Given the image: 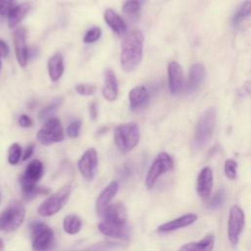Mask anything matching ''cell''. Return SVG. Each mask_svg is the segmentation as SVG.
Instances as JSON below:
<instances>
[{
  "instance_id": "1",
  "label": "cell",
  "mask_w": 251,
  "mask_h": 251,
  "mask_svg": "<svg viewBox=\"0 0 251 251\" xmlns=\"http://www.w3.org/2000/svg\"><path fill=\"white\" fill-rule=\"evenodd\" d=\"M102 221L98 225L100 232L107 236L124 238L128 237L126 225V211L122 203L109 205L102 213Z\"/></svg>"
},
{
  "instance_id": "2",
  "label": "cell",
  "mask_w": 251,
  "mask_h": 251,
  "mask_svg": "<svg viewBox=\"0 0 251 251\" xmlns=\"http://www.w3.org/2000/svg\"><path fill=\"white\" fill-rule=\"evenodd\" d=\"M143 34L138 29L130 30L124 35L121 46V65L124 71H134L141 62Z\"/></svg>"
},
{
  "instance_id": "3",
  "label": "cell",
  "mask_w": 251,
  "mask_h": 251,
  "mask_svg": "<svg viewBox=\"0 0 251 251\" xmlns=\"http://www.w3.org/2000/svg\"><path fill=\"white\" fill-rule=\"evenodd\" d=\"M43 164L35 159L27 165L25 173L20 176V184L25 200H30L39 194L48 193V189L36 186L43 176Z\"/></svg>"
},
{
  "instance_id": "4",
  "label": "cell",
  "mask_w": 251,
  "mask_h": 251,
  "mask_svg": "<svg viewBox=\"0 0 251 251\" xmlns=\"http://www.w3.org/2000/svg\"><path fill=\"white\" fill-rule=\"evenodd\" d=\"M217 125V110L215 107H209L203 114L199 117L195 134H194V145L197 148H202L205 146L215 131Z\"/></svg>"
},
{
  "instance_id": "5",
  "label": "cell",
  "mask_w": 251,
  "mask_h": 251,
  "mask_svg": "<svg viewBox=\"0 0 251 251\" xmlns=\"http://www.w3.org/2000/svg\"><path fill=\"white\" fill-rule=\"evenodd\" d=\"M139 127L135 123H126L118 126L114 130V139L117 147L123 153L132 150L139 141Z\"/></svg>"
},
{
  "instance_id": "6",
  "label": "cell",
  "mask_w": 251,
  "mask_h": 251,
  "mask_svg": "<svg viewBox=\"0 0 251 251\" xmlns=\"http://www.w3.org/2000/svg\"><path fill=\"white\" fill-rule=\"evenodd\" d=\"M25 210L24 205L18 201H11L0 213V230L12 231L17 229L24 222Z\"/></svg>"
},
{
  "instance_id": "7",
  "label": "cell",
  "mask_w": 251,
  "mask_h": 251,
  "mask_svg": "<svg viewBox=\"0 0 251 251\" xmlns=\"http://www.w3.org/2000/svg\"><path fill=\"white\" fill-rule=\"evenodd\" d=\"M33 251H49L54 244L53 230L44 223L34 221L29 226Z\"/></svg>"
},
{
  "instance_id": "8",
  "label": "cell",
  "mask_w": 251,
  "mask_h": 251,
  "mask_svg": "<svg viewBox=\"0 0 251 251\" xmlns=\"http://www.w3.org/2000/svg\"><path fill=\"white\" fill-rule=\"evenodd\" d=\"M173 168H174V161L172 157L166 152L159 153L155 158V160L153 161L147 173L146 179H145L146 187L148 189L153 188L157 179L165 173L171 171Z\"/></svg>"
},
{
  "instance_id": "9",
  "label": "cell",
  "mask_w": 251,
  "mask_h": 251,
  "mask_svg": "<svg viewBox=\"0 0 251 251\" xmlns=\"http://www.w3.org/2000/svg\"><path fill=\"white\" fill-rule=\"evenodd\" d=\"M71 187H62L57 192L50 195L38 208V213L43 217H50L59 212L70 197Z\"/></svg>"
},
{
  "instance_id": "10",
  "label": "cell",
  "mask_w": 251,
  "mask_h": 251,
  "mask_svg": "<svg viewBox=\"0 0 251 251\" xmlns=\"http://www.w3.org/2000/svg\"><path fill=\"white\" fill-rule=\"evenodd\" d=\"M37 139L43 145L61 142L64 139V130L60 120L57 118L48 120L37 132Z\"/></svg>"
},
{
  "instance_id": "11",
  "label": "cell",
  "mask_w": 251,
  "mask_h": 251,
  "mask_svg": "<svg viewBox=\"0 0 251 251\" xmlns=\"http://www.w3.org/2000/svg\"><path fill=\"white\" fill-rule=\"evenodd\" d=\"M244 223L245 216L243 211L236 205L231 206L227 222V235L232 245H235L238 242L239 235L244 227Z\"/></svg>"
},
{
  "instance_id": "12",
  "label": "cell",
  "mask_w": 251,
  "mask_h": 251,
  "mask_svg": "<svg viewBox=\"0 0 251 251\" xmlns=\"http://www.w3.org/2000/svg\"><path fill=\"white\" fill-rule=\"evenodd\" d=\"M78 170L86 180H92L96 175L98 166L97 152L94 148L87 149L78 161Z\"/></svg>"
},
{
  "instance_id": "13",
  "label": "cell",
  "mask_w": 251,
  "mask_h": 251,
  "mask_svg": "<svg viewBox=\"0 0 251 251\" xmlns=\"http://www.w3.org/2000/svg\"><path fill=\"white\" fill-rule=\"evenodd\" d=\"M168 80L170 92L173 95L179 94L184 88V77L179 64L176 61L168 65Z\"/></svg>"
},
{
  "instance_id": "14",
  "label": "cell",
  "mask_w": 251,
  "mask_h": 251,
  "mask_svg": "<svg viewBox=\"0 0 251 251\" xmlns=\"http://www.w3.org/2000/svg\"><path fill=\"white\" fill-rule=\"evenodd\" d=\"M26 30L25 27H18L13 33V40L15 46V52L18 63L21 67L25 68L28 60V49L25 42Z\"/></svg>"
},
{
  "instance_id": "15",
  "label": "cell",
  "mask_w": 251,
  "mask_h": 251,
  "mask_svg": "<svg viewBox=\"0 0 251 251\" xmlns=\"http://www.w3.org/2000/svg\"><path fill=\"white\" fill-rule=\"evenodd\" d=\"M213 187V173L209 167H205L198 175L196 189L202 199H208Z\"/></svg>"
},
{
  "instance_id": "16",
  "label": "cell",
  "mask_w": 251,
  "mask_h": 251,
  "mask_svg": "<svg viewBox=\"0 0 251 251\" xmlns=\"http://www.w3.org/2000/svg\"><path fill=\"white\" fill-rule=\"evenodd\" d=\"M130 109L133 111L143 109L149 102L148 90L143 85L133 87L128 93Z\"/></svg>"
},
{
  "instance_id": "17",
  "label": "cell",
  "mask_w": 251,
  "mask_h": 251,
  "mask_svg": "<svg viewBox=\"0 0 251 251\" xmlns=\"http://www.w3.org/2000/svg\"><path fill=\"white\" fill-rule=\"evenodd\" d=\"M119 185L117 181L110 182L98 195L96 199V212L98 215H102L104 210L109 206V203L118 192Z\"/></svg>"
},
{
  "instance_id": "18",
  "label": "cell",
  "mask_w": 251,
  "mask_h": 251,
  "mask_svg": "<svg viewBox=\"0 0 251 251\" xmlns=\"http://www.w3.org/2000/svg\"><path fill=\"white\" fill-rule=\"evenodd\" d=\"M102 94L108 101H114L118 96V82L115 73L111 69L105 71Z\"/></svg>"
},
{
  "instance_id": "19",
  "label": "cell",
  "mask_w": 251,
  "mask_h": 251,
  "mask_svg": "<svg viewBox=\"0 0 251 251\" xmlns=\"http://www.w3.org/2000/svg\"><path fill=\"white\" fill-rule=\"evenodd\" d=\"M197 220V216L195 214H186L183 215L181 217H178L175 220H172L168 223H165L163 225H161L158 227V231L159 232H168V231H173L187 226H190L191 224H193L195 221Z\"/></svg>"
},
{
  "instance_id": "20",
  "label": "cell",
  "mask_w": 251,
  "mask_h": 251,
  "mask_svg": "<svg viewBox=\"0 0 251 251\" xmlns=\"http://www.w3.org/2000/svg\"><path fill=\"white\" fill-rule=\"evenodd\" d=\"M104 19L107 25L118 35L124 36L126 33V25L122 17L112 9H106L104 13Z\"/></svg>"
},
{
  "instance_id": "21",
  "label": "cell",
  "mask_w": 251,
  "mask_h": 251,
  "mask_svg": "<svg viewBox=\"0 0 251 251\" xmlns=\"http://www.w3.org/2000/svg\"><path fill=\"white\" fill-rule=\"evenodd\" d=\"M204 75H205L204 66L202 64L193 65L189 71V78L186 84V91L187 92L196 91L202 84Z\"/></svg>"
},
{
  "instance_id": "22",
  "label": "cell",
  "mask_w": 251,
  "mask_h": 251,
  "mask_svg": "<svg viewBox=\"0 0 251 251\" xmlns=\"http://www.w3.org/2000/svg\"><path fill=\"white\" fill-rule=\"evenodd\" d=\"M215 244V237L212 233L207 234L199 241L189 242L182 245L179 251H212Z\"/></svg>"
},
{
  "instance_id": "23",
  "label": "cell",
  "mask_w": 251,
  "mask_h": 251,
  "mask_svg": "<svg viewBox=\"0 0 251 251\" xmlns=\"http://www.w3.org/2000/svg\"><path fill=\"white\" fill-rule=\"evenodd\" d=\"M48 73L52 81H57L64 73V59L60 53H55L48 60Z\"/></svg>"
},
{
  "instance_id": "24",
  "label": "cell",
  "mask_w": 251,
  "mask_h": 251,
  "mask_svg": "<svg viewBox=\"0 0 251 251\" xmlns=\"http://www.w3.org/2000/svg\"><path fill=\"white\" fill-rule=\"evenodd\" d=\"M29 10L28 3H22L15 6L8 15V25L9 27H15L27 14Z\"/></svg>"
},
{
  "instance_id": "25",
  "label": "cell",
  "mask_w": 251,
  "mask_h": 251,
  "mask_svg": "<svg viewBox=\"0 0 251 251\" xmlns=\"http://www.w3.org/2000/svg\"><path fill=\"white\" fill-rule=\"evenodd\" d=\"M63 102H64V99L62 97H57L53 99L46 107L40 110L38 114V119L40 121H48L52 119V116L57 112V110L60 108Z\"/></svg>"
},
{
  "instance_id": "26",
  "label": "cell",
  "mask_w": 251,
  "mask_h": 251,
  "mask_svg": "<svg viewBox=\"0 0 251 251\" xmlns=\"http://www.w3.org/2000/svg\"><path fill=\"white\" fill-rule=\"evenodd\" d=\"M144 0H126L123 6L124 14L131 20H135L138 17L141 5Z\"/></svg>"
},
{
  "instance_id": "27",
  "label": "cell",
  "mask_w": 251,
  "mask_h": 251,
  "mask_svg": "<svg viewBox=\"0 0 251 251\" xmlns=\"http://www.w3.org/2000/svg\"><path fill=\"white\" fill-rule=\"evenodd\" d=\"M63 227L65 232L69 234H75L80 230L81 221L75 215H69L64 219Z\"/></svg>"
},
{
  "instance_id": "28",
  "label": "cell",
  "mask_w": 251,
  "mask_h": 251,
  "mask_svg": "<svg viewBox=\"0 0 251 251\" xmlns=\"http://www.w3.org/2000/svg\"><path fill=\"white\" fill-rule=\"evenodd\" d=\"M250 14H251V0H247L243 2L236 10V13L232 18V24L234 25H238L241 23V21L247 16H249Z\"/></svg>"
},
{
  "instance_id": "29",
  "label": "cell",
  "mask_w": 251,
  "mask_h": 251,
  "mask_svg": "<svg viewBox=\"0 0 251 251\" xmlns=\"http://www.w3.org/2000/svg\"><path fill=\"white\" fill-rule=\"evenodd\" d=\"M22 155L21 146L18 143H13L8 150V162L11 165H16L19 163Z\"/></svg>"
},
{
  "instance_id": "30",
  "label": "cell",
  "mask_w": 251,
  "mask_h": 251,
  "mask_svg": "<svg viewBox=\"0 0 251 251\" xmlns=\"http://www.w3.org/2000/svg\"><path fill=\"white\" fill-rule=\"evenodd\" d=\"M120 247H121V244H119V243L101 242V243H96L83 251H109V250H113V249L120 248Z\"/></svg>"
},
{
  "instance_id": "31",
  "label": "cell",
  "mask_w": 251,
  "mask_h": 251,
  "mask_svg": "<svg viewBox=\"0 0 251 251\" xmlns=\"http://www.w3.org/2000/svg\"><path fill=\"white\" fill-rule=\"evenodd\" d=\"M237 163L232 159H227L225 163V174L229 179H234L236 177Z\"/></svg>"
},
{
  "instance_id": "32",
  "label": "cell",
  "mask_w": 251,
  "mask_h": 251,
  "mask_svg": "<svg viewBox=\"0 0 251 251\" xmlns=\"http://www.w3.org/2000/svg\"><path fill=\"white\" fill-rule=\"evenodd\" d=\"M101 28L100 27H92L90 28L84 35L83 37V41L85 43H92L95 42L96 40H98L101 36Z\"/></svg>"
},
{
  "instance_id": "33",
  "label": "cell",
  "mask_w": 251,
  "mask_h": 251,
  "mask_svg": "<svg viewBox=\"0 0 251 251\" xmlns=\"http://www.w3.org/2000/svg\"><path fill=\"white\" fill-rule=\"evenodd\" d=\"M96 90V86L91 83H79L75 86V91L79 95H92Z\"/></svg>"
},
{
  "instance_id": "34",
  "label": "cell",
  "mask_w": 251,
  "mask_h": 251,
  "mask_svg": "<svg viewBox=\"0 0 251 251\" xmlns=\"http://www.w3.org/2000/svg\"><path fill=\"white\" fill-rule=\"evenodd\" d=\"M223 201H224V191H223V190H218V191L212 196V198H211V200H210L208 206H209V208L215 209V208L221 206L222 203H223Z\"/></svg>"
},
{
  "instance_id": "35",
  "label": "cell",
  "mask_w": 251,
  "mask_h": 251,
  "mask_svg": "<svg viewBox=\"0 0 251 251\" xmlns=\"http://www.w3.org/2000/svg\"><path fill=\"white\" fill-rule=\"evenodd\" d=\"M15 7V0H0V15H9L11 10Z\"/></svg>"
},
{
  "instance_id": "36",
  "label": "cell",
  "mask_w": 251,
  "mask_h": 251,
  "mask_svg": "<svg viewBox=\"0 0 251 251\" xmlns=\"http://www.w3.org/2000/svg\"><path fill=\"white\" fill-rule=\"evenodd\" d=\"M81 126V123L80 121H75L73 122L67 128V133L70 137H76L79 133V129Z\"/></svg>"
},
{
  "instance_id": "37",
  "label": "cell",
  "mask_w": 251,
  "mask_h": 251,
  "mask_svg": "<svg viewBox=\"0 0 251 251\" xmlns=\"http://www.w3.org/2000/svg\"><path fill=\"white\" fill-rule=\"evenodd\" d=\"M19 123H20V126H23V127H28V126H30L32 125L31 119L28 116H26V115H22L20 117Z\"/></svg>"
},
{
  "instance_id": "38",
  "label": "cell",
  "mask_w": 251,
  "mask_h": 251,
  "mask_svg": "<svg viewBox=\"0 0 251 251\" xmlns=\"http://www.w3.org/2000/svg\"><path fill=\"white\" fill-rule=\"evenodd\" d=\"M89 116L91 120L95 121L97 116H98V109H97V104L96 102H91L89 105Z\"/></svg>"
},
{
  "instance_id": "39",
  "label": "cell",
  "mask_w": 251,
  "mask_h": 251,
  "mask_svg": "<svg viewBox=\"0 0 251 251\" xmlns=\"http://www.w3.org/2000/svg\"><path fill=\"white\" fill-rule=\"evenodd\" d=\"M33 151H34V144H33V143H30L29 145H27V147L25 148V152H24L23 160H24V161L27 160V159L32 155Z\"/></svg>"
},
{
  "instance_id": "40",
  "label": "cell",
  "mask_w": 251,
  "mask_h": 251,
  "mask_svg": "<svg viewBox=\"0 0 251 251\" xmlns=\"http://www.w3.org/2000/svg\"><path fill=\"white\" fill-rule=\"evenodd\" d=\"M251 93V80L247 81L241 88V90H239V95L240 96H246L248 94Z\"/></svg>"
},
{
  "instance_id": "41",
  "label": "cell",
  "mask_w": 251,
  "mask_h": 251,
  "mask_svg": "<svg viewBox=\"0 0 251 251\" xmlns=\"http://www.w3.org/2000/svg\"><path fill=\"white\" fill-rule=\"evenodd\" d=\"M9 54V47L8 45L0 39V57H6Z\"/></svg>"
},
{
  "instance_id": "42",
  "label": "cell",
  "mask_w": 251,
  "mask_h": 251,
  "mask_svg": "<svg viewBox=\"0 0 251 251\" xmlns=\"http://www.w3.org/2000/svg\"><path fill=\"white\" fill-rule=\"evenodd\" d=\"M4 248H5L4 242H3V240L0 238V251H4Z\"/></svg>"
},
{
  "instance_id": "43",
  "label": "cell",
  "mask_w": 251,
  "mask_h": 251,
  "mask_svg": "<svg viewBox=\"0 0 251 251\" xmlns=\"http://www.w3.org/2000/svg\"><path fill=\"white\" fill-rule=\"evenodd\" d=\"M1 66H2V64H1V59H0V71H1Z\"/></svg>"
},
{
  "instance_id": "44",
  "label": "cell",
  "mask_w": 251,
  "mask_h": 251,
  "mask_svg": "<svg viewBox=\"0 0 251 251\" xmlns=\"http://www.w3.org/2000/svg\"><path fill=\"white\" fill-rule=\"evenodd\" d=\"M0 200H1V197H0Z\"/></svg>"
}]
</instances>
